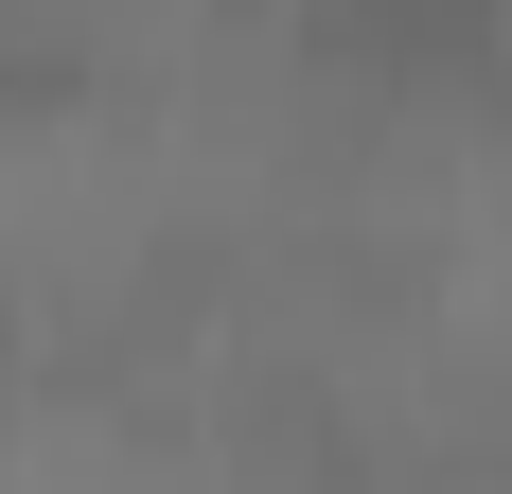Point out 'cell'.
Instances as JSON below:
<instances>
[{
    "instance_id": "cell-1",
    "label": "cell",
    "mask_w": 512,
    "mask_h": 494,
    "mask_svg": "<svg viewBox=\"0 0 512 494\" xmlns=\"http://www.w3.org/2000/svg\"><path fill=\"white\" fill-rule=\"evenodd\" d=\"M512 53V0H318V71L354 89H477Z\"/></svg>"
}]
</instances>
